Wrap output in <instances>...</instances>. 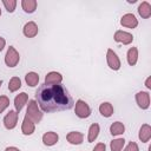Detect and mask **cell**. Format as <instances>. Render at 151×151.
Wrapping results in <instances>:
<instances>
[{
  "label": "cell",
  "instance_id": "d6a6232c",
  "mask_svg": "<svg viewBox=\"0 0 151 151\" xmlns=\"http://www.w3.org/2000/svg\"><path fill=\"white\" fill-rule=\"evenodd\" d=\"M1 84H2V80H1V79H0V86H1Z\"/></svg>",
  "mask_w": 151,
  "mask_h": 151
},
{
  "label": "cell",
  "instance_id": "603a6c76",
  "mask_svg": "<svg viewBox=\"0 0 151 151\" xmlns=\"http://www.w3.org/2000/svg\"><path fill=\"white\" fill-rule=\"evenodd\" d=\"M98 134H99V125L94 123V124H92V125L90 126V129H88V136H87L88 143L94 142V139L98 137Z\"/></svg>",
  "mask_w": 151,
  "mask_h": 151
},
{
  "label": "cell",
  "instance_id": "3957f363",
  "mask_svg": "<svg viewBox=\"0 0 151 151\" xmlns=\"http://www.w3.org/2000/svg\"><path fill=\"white\" fill-rule=\"evenodd\" d=\"M20 60V55L17 52V50L13 46H9L7 50V53L5 55V63L8 67H15Z\"/></svg>",
  "mask_w": 151,
  "mask_h": 151
},
{
  "label": "cell",
  "instance_id": "5bb4252c",
  "mask_svg": "<svg viewBox=\"0 0 151 151\" xmlns=\"http://www.w3.org/2000/svg\"><path fill=\"white\" fill-rule=\"evenodd\" d=\"M58 139H59V136H58L55 132H53V131L46 132V133L42 136V143H44L45 145H47V146H52V145L57 144Z\"/></svg>",
  "mask_w": 151,
  "mask_h": 151
},
{
  "label": "cell",
  "instance_id": "ba28073f",
  "mask_svg": "<svg viewBox=\"0 0 151 151\" xmlns=\"http://www.w3.org/2000/svg\"><path fill=\"white\" fill-rule=\"evenodd\" d=\"M120 24H122V26H125L127 28H136L137 25H138V20L136 19V17L133 14L127 13V14H125V15L122 17Z\"/></svg>",
  "mask_w": 151,
  "mask_h": 151
},
{
  "label": "cell",
  "instance_id": "1f68e13d",
  "mask_svg": "<svg viewBox=\"0 0 151 151\" xmlns=\"http://www.w3.org/2000/svg\"><path fill=\"white\" fill-rule=\"evenodd\" d=\"M150 80H151V78L149 77V78L146 79V83H145V85H146V87H147V88H151V85H150Z\"/></svg>",
  "mask_w": 151,
  "mask_h": 151
},
{
  "label": "cell",
  "instance_id": "484cf974",
  "mask_svg": "<svg viewBox=\"0 0 151 151\" xmlns=\"http://www.w3.org/2000/svg\"><path fill=\"white\" fill-rule=\"evenodd\" d=\"M2 4H4V6L6 7V9H7L8 13L14 12L15 6H17V1H15V0H2Z\"/></svg>",
  "mask_w": 151,
  "mask_h": 151
},
{
  "label": "cell",
  "instance_id": "ac0fdd59",
  "mask_svg": "<svg viewBox=\"0 0 151 151\" xmlns=\"http://www.w3.org/2000/svg\"><path fill=\"white\" fill-rule=\"evenodd\" d=\"M99 112H100V114L103 117L109 118V117H111L113 114V106L107 101L106 103H101L100 106H99Z\"/></svg>",
  "mask_w": 151,
  "mask_h": 151
},
{
  "label": "cell",
  "instance_id": "f546056e",
  "mask_svg": "<svg viewBox=\"0 0 151 151\" xmlns=\"http://www.w3.org/2000/svg\"><path fill=\"white\" fill-rule=\"evenodd\" d=\"M5 45H6V40L2 38V37H0V52L4 50V47H5Z\"/></svg>",
  "mask_w": 151,
  "mask_h": 151
},
{
  "label": "cell",
  "instance_id": "52a82bcc",
  "mask_svg": "<svg viewBox=\"0 0 151 151\" xmlns=\"http://www.w3.org/2000/svg\"><path fill=\"white\" fill-rule=\"evenodd\" d=\"M136 101L140 109L146 110L150 106V94L145 91H140L136 94Z\"/></svg>",
  "mask_w": 151,
  "mask_h": 151
},
{
  "label": "cell",
  "instance_id": "4fadbf2b",
  "mask_svg": "<svg viewBox=\"0 0 151 151\" xmlns=\"http://www.w3.org/2000/svg\"><path fill=\"white\" fill-rule=\"evenodd\" d=\"M34 129H35L34 123H33L27 116H25L24 122H22V126H21L22 133H24L25 136H29V134H32V133L34 132Z\"/></svg>",
  "mask_w": 151,
  "mask_h": 151
},
{
  "label": "cell",
  "instance_id": "44dd1931",
  "mask_svg": "<svg viewBox=\"0 0 151 151\" xmlns=\"http://www.w3.org/2000/svg\"><path fill=\"white\" fill-rule=\"evenodd\" d=\"M138 59V50L137 47H131L127 51V63L130 66H134Z\"/></svg>",
  "mask_w": 151,
  "mask_h": 151
},
{
  "label": "cell",
  "instance_id": "4dcf8cb0",
  "mask_svg": "<svg viewBox=\"0 0 151 151\" xmlns=\"http://www.w3.org/2000/svg\"><path fill=\"white\" fill-rule=\"evenodd\" d=\"M5 151H20V150L17 149V147H14V146H9V147H7Z\"/></svg>",
  "mask_w": 151,
  "mask_h": 151
},
{
  "label": "cell",
  "instance_id": "8fae6325",
  "mask_svg": "<svg viewBox=\"0 0 151 151\" xmlns=\"http://www.w3.org/2000/svg\"><path fill=\"white\" fill-rule=\"evenodd\" d=\"M63 81V76L59 72H50L45 77V84L47 85H54V84H60Z\"/></svg>",
  "mask_w": 151,
  "mask_h": 151
},
{
  "label": "cell",
  "instance_id": "d4e9b609",
  "mask_svg": "<svg viewBox=\"0 0 151 151\" xmlns=\"http://www.w3.org/2000/svg\"><path fill=\"white\" fill-rule=\"evenodd\" d=\"M20 87H21V80H20V78L13 77V78L9 80V84H8V90H9V92H15V91L19 90Z\"/></svg>",
  "mask_w": 151,
  "mask_h": 151
},
{
  "label": "cell",
  "instance_id": "7402d4cb",
  "mask_svg": "<svg viewBox=\"0 0 151 151\" xmlns=\"http://www.w3.org/2000/svg\"><path fill=\"white\" fill-rule=\"evenodd\" d=\"M124 131H125V126H124V124L120 123V122H114V123L111 125V127H110V132H111L112 136L122 134V133H124Z\"/></svg>",
  "mask_w": 151,
  "mask_h": 151
},
{
  "label": "cell",
  "instance_id": "9c48e42d",
  "mask_svg": "<svg viewBox=\"0 0 151 151\" xmlns=\"http://www.w3.org/2000/svg\"><path fill=\"white\" fill-rule=\"evenodd\" d=\"M114 40L117 41V42H122V44H124V45H129V44H131L132 42V40H133V37H132V34H130V33H127V32H124V31H117L116 33H114Z\"/></svg>",
  "mask_w": 151,
  "mask_h": 151
},
{
  "label": "cell",
  "instance_id": "8992f818",
  "mask_svg": "<svg viewBox=\"0 0 151 151\" xmlns=\"http://www.w3.org/2000/svg\"><path fill=\"white\" fill-rule=\"evenodd\" d=\"M17 123H18V112L13 111V110H9V112L4 118L5 127L8 129V130H12V129H14L17 126Z\"/></svg>",
  "mask_w": 151,
  "mask_h": 151
},
{
  "label": "cell",
  "instance_id": "cb8c5ba5",
  "mask_svg": "<svg viewBox=\"0 0 151 151\" xmlns=\"http://www.w3.org/2000/svg\"><path fill=\"white\" fill-rule=\"evenodd\" d=\"M125 144V139L124 138H118V139H113L110 144L111 151H122L123 146Z\"/></svg>",
  "mask_w": 151,
  "mask_h": 151
},
{
  "label": "cell",
  "instance_id": "f1b7e54d",
  "mask_svg": "<svg viewBox=\"0 0 151 151\" xmlns=\"http://www.w3.org/2000/svg\"><path fill=\"white\" fill-rule=\"evenodd\" d=\"M93 151H106V146H105L104 143H98V144L94 146Z\"/></svg>",
  "mask_w": 151,
  "mask_h": 151
},
{
  "label": "cell",
  "instance_id": "ffe728a7",
  "mask_svg": "<svg viewBox=\"0 0 151 151\" xmlns=\"http://www.w3.org/2000/svg\"><path fill=\"white\" fill-rule=\"evenodd\" d=\"M21 6L26 13H33L37 9V1L35 0H22Z\"/></svg>",
  "mask_w": 151,
  "mask_h": 151
},
{
  "label": "cell",
  "instance_id": "4316f807",
  "mask_svg": "<svg viewBox=\"0 0 151 151\" xmlns=\"http://www.w3.org/2000/svg\"><path fill=\"white\" fill-rule=\"evenodd\" d=\"M8 105H9V99H8V97L1 96V97H0V113L4 112V111L8 107Z\"/></svg>",
  "mask_w": 151,
  "mask_h": 151
},
{
  "label": "cell",
  "instance_id": "6da1fadb",
  "mask_svg": "<svg viewBox=\"0 0 151 151\" xmlns=\"http://www.w3.org/2000/svg\"><path fill=\"white\" fill-rule=\"evenodd\" d=\"M35 100L44 112L71 110L74 105L68 90L61 84H42L35 91Z\"/></svg>",
  "mask_w": 151,
  "mask_h": 151
},
{
  "label": "cell",
  "instance_id": "9a60e30c",
  "mask_svg": "<svg viewBox=\"0 0 151 151\" xmlns=\"http://www.w3.org/2000/svg\"><path fill=\"white\" fill-rule=\"evenodd\" d=\"M27 99H28V96H27V93H25V92L18 94V96L15 97V99H14V106H15L17 112H20V111L22 110V107H24V105L26 104Z\"/></svg>",
  "mask_w": 151,
  "mask_h": 151
},
{
  "label": "cell",
  "instance_id": "30bf717a",
  "mask_svg": "<svg viewBox=\"0 0 151 151\" xmlns=\"http://www.w3.org/2000/svg\"><path fill=\"white\" fill-rule=\"evenodd\" d=\"M66 139L70 144H73V145H79L83 143L84 140V134L81 132H78V131H72V132H68L67 136H66Z\"/></svg>",
  "mask_w": 151,
  "mask_h": 151
},
{
  "label": "cell",
  "instance_id": "e0dca14e",
  "mask_svg": "<svg viewBox=\"0 0 151 151\" xmlns=\"http://www.w3.org/2000/svg\"><path fill=\"white\" fill-rule=\"evenodd\" d=\"M138 13H139L140 17L144 18V19L150 18V17H151V5H150L149 2H146V1L142 2V4L139 5V7H138Z\"/></svg>",
  "mask_w": 151,
  "mask_h": 151
},
{
  "label": "cell",
  "instance_id": "7c38bea8",
  "mask_svg": "<svg viewBox=\"0 0 151 151\" xmlns=\"http://www.w3.org/2000/svg\"><path fill=\"white\" fill-rule=\"evenodd\" d=\"M24 34L27 38H34L38 34V26L34 21H28L24 26Z\"/></svg>",
  "mask_w": 151,
  "mask_h": 151
},
{
  "label": "cell",
  "instance_id": "277c9868",
  "mask_svg": "<svg viewBox=\"0 0 151 151\" xmlns=\"http://www.w3.org/2000/svg\"><path fill=\"white\" fill-rule=\"evenodd\" d=\"M74 111H76V114H77L79 118H81V119L87 118V117H90V114H91V109H90L88 104H87L86 101L81 100V99L77 100Z\"/></svg>",
  "mask_w": 151,
  "mask_h": 151
},
{
  "label": "cell",
  "instance_id": "83f0119b",
  "mask_svg": "<svg viewBox=\"0 0 151 151\" xmlns=\"http://www.w3.org/2000/svg\"><path fill=\"white\" fill-rule=\"evenodd\" d=\"M124 151H139V149H138V145L134 142H130Z\"/></svg>",
  "mask_w": 151,
  "mask_h": 151
},
{
  "label": "cell",
  "instance_id": "d6986e66",
  "mask_svg": "<svg viewBox=\"0 0 151 151\" xmlns=\"http://www.w3.org/2000/svg\"><path fill=\"white\" fill-rule=\"evenodd\" d=\"M25 81L31 87L37 86L38 83H39V76H38V73H35V72H28L25 76Z\"/></svg>",
  "mask_w": 151,
  "mask_h": 151
},
{
  "label": "cell",
  "instance_id": "2e32d148",
  "mask_svg": "<svg viewBox=\"0 0 151 151\" xmlns=\"http://www.w3.org/2000/svg\"><path fill=\"white\" fill-rule=\"evenodd\" d=\"M151 138V127L149 124H144L142 125L140 130H139V139L143 142V143H146L149 142Z\"/></svg>",
  "mask_w": 151,
  "mask_h": 151
},
{
  "label": "cell",
  "instance_id": "836d02e7",
  "mask_svg": "<svg viewBox=\"0 0 151 151\" xmlns=\"http://www.w3.org/2000/svg\"><path fill=\"white\" fill-rule=\"evenodd\" d=\"M0 15H1V9H0Z\"/></svg>",
  "mask_w": 151,
  "mask_h": 151
},
{
  "label": "cell",
  "instance_id": "7a4b0ae2",
  "mask_svg": "<svg viewBox=\"0 0 151 151\" xmlns=\"http://www.w3.org/2000/svg\"><path fill=\"white\" fill-rule=\"evenodd\" d=\"M26 116H27L34 124H35V123H40V120L42 119V112L39 110L38 104H37L35 100H29V101H28Z\"/></svg>",
  "mask_w": 151,
  "mask_h": 151
},
{
  "label": "cell",
  "instance_id": "5b68a950",
  "mask_svg": "<svg viewBox=\"0 0 151 151\" xmlns=\"http://www.w3.org/2000/svg\"><path fill=\"white\" fill-rule=\"evenodd\" d=\"M106 60H107V65L110 66L111 70L117 71V70L120 68V60H119L117 53H116L113 50H111V48L107 50V53H106Z\"/></svg>",
  "mask_w": 151,
  "mask_h": 151
}]
</instances>
